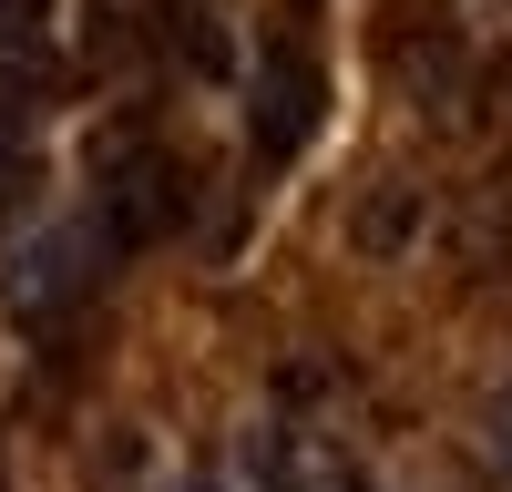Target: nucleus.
Segmentation results:
<instances>
[{
    "label": "nucleus",
    "instance_id": "obj_1",
    "mask_svg": "<svg viewBox=\"0 0 512 492\" xmlns=\"http://www.w3.org/2000/svg\"><path fill=\"white\" fill-rule=\"evenodd\" d=\"M82 216L134 257V246L175 236V226L195 216V164H185L175 144H154V134H113V144L93 154V205H82Z\"/></svg>",
    "mask_w": 512,
    "mask_h": 492
},
{
    "label": "nucleus",
    "instance_id": "obj_2",
    "mask_svg": "<svg viewBox=\"0 0 512 492\" xmlns=\"http://www.w3.org/2000/svg\"><path fill=\"white\" fill-rule=\"evenodd\" d=\"M113 257H123V246H113L93 216H62V226H41L21 257L0 267V298H11L21 318H62V308H82V298L113 277Z\"/></svg>",
    "mask_w": 512,
    "mask_h": 492
},
{
    "label": "nucleus",
    "instance_id": "obj_3",
    "mask_svg": "<svg viewBox=\"0 0 512 492\" xmlns=\"http://www.w3.org/2000/svg\"><path fill=\"white\" fill-rule=\"evenodd\" d=\"M318 113H328V72H318V52H308L297 31H287V41H267V52H256V123H246L256 164H287V154H308Z\"/></svg>",
    "mask_w": 512,
    "mask_h": 492
},
{
    "label": "nucleus",
    "instance_id": "obj_4",
    "mask_svg": "<svg viewBox=\"0 0 512 492\" xmlns=\"http://www.w3.org/2000/svg\"><path fill=\"white\" fill-rule=\"evenodd\" d=\"M482 451H492V482L512 492V390L492 400V421H482Z\"/></svg>",
    "mask_w": 512,
    "mask_h": 492
},
{
    "label": "nucleus",
    "instance_id": "obj_5",
    "mask_svg": "<svg viewBox=\"0 0 512 492\" xmlns=\"http://www.w3.org/2000/svg\"><path fill=\"white\" fill-rule=\"evenodd\" d=\"M175 492H216V482H175Z\"/></svg>",
    "mask_w": 512,
    "mask_h": 492
}]
</instances>
